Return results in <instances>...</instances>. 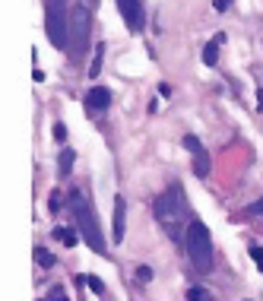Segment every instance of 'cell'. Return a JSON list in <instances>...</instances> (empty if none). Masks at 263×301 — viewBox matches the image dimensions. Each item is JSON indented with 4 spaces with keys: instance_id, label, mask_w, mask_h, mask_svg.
I'll return each mask as SVG.
<instances>
[{
    "instance_id": "obj_1",
    "label": "cell",
    "mask_w": 263,
    "mask_h": 301,
    "mask_svg": "<svg viewBox=\"0 0 263 301\" xmlns=\"http://www.w3.org/2000/svg\"><path fill=\"white\" fill-rule=\"evenodd\" d=\"M70 209H73L76 232L82 235V241H86L95 254H105V232H102V225L92 212V203L82 197V190H70Z\"/></svg>"
},
{
    "instance_id": "obj_2",
    "label": "cell",
    "mask_w": 263,
    "mask_h": 301,
    "mask_svg": "<svg viewBox=\"0 0 263 301\" xmlns=\"http://www.w3.org/2000/svg\"><path fill=\"white\" fill-rule=\"evenodd\" d=\"M184 209H187V197L181 194V187H168L159 200H155V216H159L162 228H165L171 238H181Z\"/></svg>"
},
{
    "instance_id": "obj_3",
    "label": "cell",
    "mask_w": 263,
    "mask_h": 301,
    "mask_svg": "<svg viewBox=\"0 0 263 301\" xmlns=\"http://www.w3.org/2000/svg\"><path fill=\"white\" fill-rule=\"evenodd\" d=\"M45 32H48V41L54 48L67 51L70 48V10H67V0H48L45 4Z\"/></svg>"
},
{
    "instance_id": "obj_4",
    "label": "cell",
    "mask_w": 263,
    "mask_h": 301,
    "mask_svg": "<svg viewBox=\"0 0 263 301\" xmlns=\"http://www.w3.org/2000/svg\"><path fill=\"white\" fill-rule=\"evenodd\" d=\"M184 247L187 257L197 270H209L212 267V241H209V228L203 225L200 219H194L184 232Z\"/></svg>"
},
{
    "instance_id": "obj_5",
    "label": "cell",
    "mask_w": 263,
    "mask_h": 301,
    "mask_svg": "<svg viewBox=\"0 0 263 301\" xmlns=\"http://www.w3.org/2000/svg\"><path fill=\"white\" fill-rule=\"evenodd\" d=\"M86 45H89V10L86 7H73L70 10V57L79 60L86 54Z\"/></svg>"
},
{
    "instance_id": "obj_6",
    "label": "cell",
    "mask_w": 263,
    "mask_h": 301,
    "mask_svg": "<svg viewBox=\"0 0 263 301\" xmlns=\"http://www.w3.org/2000/svg\"><path fill=\"white\" fill-rule=\"evenodd\" d=\"M117 10H121V16H124L130 32L146 29V7H143V0H117Z\"/></svg>"
},
{
    "instance_id": "obj_7",
    "label": "cell",
    "mask_w": 263,
    "mask_h": 301,
    "mask_svg": "<svg viewBox=\"0 0 263 301\" xmlns=\"http://www.w3.org/2000/svg\"><path fill=\"white\" fill-rule=\"evenodd\" d=\"M127 235V200L124 197H114V216H111V241L121 244Z\"/></svg>"
},
{
    "instance_id": "obj_8",
    "label": "cell",
    "mask_w": 263,
    "mask_h": 301,
    "mask_svg": "<svg viewBox=\"0 0 263 301\" xmlns=\"http://www.w3.org/2000/svg\"><path fill=\"white\" fill-rule=\"evenodd\" d=\"M111 105V89L108 86H92L86 92V108L89 111H105Z\"/></svg>"
},
{
    "instance_id": "obj_9",
    "label": "cell",
    "mask_w": 263,
    "mask_h": 301,
    "mask_svg": "<svg viewBox=\"0 0 263 301\" xmlns=\"http://www.w3.org/2000/svg\"><path fill=\"white\" fill-rule=\"evenodd\" d=\"M222 41H225V35H216V38L203 48V64H209V67L216 64V60H219V45H222Z\"/></svg>"
},
{
    "instance_id": "obj_10",
    "label": "cell",
    "mask_w": 263,
    "mask_h": 301,
    "mask_svg": "<svg viewBox=\"0 0 263 301\" xmlns=\"http://www.w3.org/2000/svg\"><path fill=\"white\" fill-rule=\"evenodd\" d=\"M73 162H76V152L73 149H61V165H57L61 178H67L70 171H73Z\"/></svg>"
},
{
    "instance_id": "obj_11",
    "label": "cell",
    "mask_w": 263,
    "mask_h": 301,
    "mask_svg": "<svg viewBox=\"0 0 263 301\" xmlns=\"http://www.w3.org/2000/svg\"><path fill=\"white\" fill-rule=\"evenodd\" d=\"M194 171H197V178H209V152L206 149L194 155Z\"/></svg>"
},
{
    "instance_id": "obj_12",
    "label": "cell",
    "mask_w": 263,
    "mask_h": 301,
    "mask_svg": "<svg viewBox=\"0 0 263 301\" xmlns=\"http://www.w3.org/2000/svg\"><path fill=\"white\" fill-rule=\"evenodd\" d=\"M105 51H108L105 45H95V48H92V64H89V76H99V70H102V60H105Z\"/></svg>"
},
{
    "instance_id": "obj_13",
    "label": "cell",
    "mask_w": 263,
    "mask_h": 301,
    "mask_svg": "<svg viewBox=\"0 0 263 301\" xmlns=\"http://www.w3.org/2000/svg\"><path fill=\"white\" fill-rule=\"evenodd\" d=\"M35 263H38L41 270H51L54 263H57V257H54V254H51L48 247H35Z\"/></svg>"
},
{
    "instance_id": "obj_14",
    "label": "cell",
    "mask_w": 263,
    "mask_h": 301,
    "mask_svg": "<svg viewBox=\"0 0 263 301\" xmlns=\"http://www.w3.org/2000/svg\"><path fill=\"white\" fill-rule=\"evenodd\" d=\"M57 241H64V244L67 247H73L76 244V241H79V232H73V228H54V232H51Z\"/></svg>"
},
{
    "instance_id": "obj_15",
    "label": "cell",
    "mask_w": 263,
    "mask_h": 301,
    "mask_svg": "<svg viewBox=\"0 0 263 301\" xmlns=\"http://www.w3.org/2000/svg\"><path fill=\"white\" fill-rule=\"evenodd\" d=\"M187 301H212V292L203 285H190L187 288Z\"/></svg>"
},
{
    "instance_id": "obj_16",
    "label": "cell",
    "mask_w": 263,
    "mask_h": 301,
    "mask_svg": "<svg viewBox=\"0 0 263 301\" xmlns=\"http://www.w3.org/2000/svg\"><path fill=\"white\" fill-rule=\"evenodd\" d=\"M184 146H187L190 152H194V155H197V152H203V143H200L194 134H187V137H184Z\"/></svg>"
},
{
    "instance_id": "obj_17",
    "label": "cell",
    "mask_w": 263,
    "mask_h": 301,
    "mask_svg": "<svg viewBox=\"0 0 263 301\" xmlns=\"http://www.w3.org/2000/svg\"><path fill=\"white\" fill-rule=\"evenodd\" d=\"M86 285H89V288H92V292H99V295H102V292H105V282H102V279H99V276H86Z\"/></svg>"
},
{
    "instance_id": "obj_18",
    "label": "cell",
    "mask_w": 263,
    "mask_h": 301,
    "mask_svg": "<svg viewBox=\"0 0 263 301\" xmlns=\"http://www.w3.org/2000/svg\"><path fill=\"white\" fill-rule=\"evenodd\" d=\"M61 206H64V197H61V194L54 190V194H51V200H48V209H51V212H57Z\"/></svg>"
},
{
    "instance_id": "obj_19",
    "label": "cell",
    "mask_w": 263,
    "mask_h": 301,
    "mask_svg": "<svg viewBox=\"0 0 263 301\" xmlns=\"http://www.w3.org/2000/svg\"><path fill=\"white\" fill-rule=\"evenodd\" d=\"M250 260H254V263H257V267L263 270V247H257V244H254V247H250Z\"/></svg>"
},
{
    "instance_id": "obj_20",
    "label": "cell",
    "mask_w": 263,
    "mask_h": 301,
    "mask_svg": "<svg viewBox=\"0 0 263 301\" xmlns=\"http://www.w3.org/2000/svg\"><path fill=\"white\" fill-rule=\"evenodd\" d=\"M54 140H57V143H64V140H67V127L61 124V120L54 124Z\"/></svg>"
},
{
    "instance_id": "obj_21",
    "label": "cell",
    "mask_w": 263,
    "mask_h": 301,
    "mask_svg": "<svg viewBox=\"0 0 263 301\" xmlns=\"http://www.w3.org/2000/svg\"><path fill=\"white\" fill-rule=\"evenodd\" d=\"M137 279H140V282H152V270H149V267H140V270H137Z\"/></svg>"
},
{
    "instance_id": "obj_22",
    "label": "cell",
    "mask_w": 263,
    "mask_h": 301,
    "mask_svg": "<svg viewBox=\"0 0 263 301\" xmlns=\"http://www.w3.org/2000/svg\"><path fill=\"white\" fill-rule=\"evenodd\" d=\"M41 301H67V295L61 292V288H54V292H51V298H41Z\"/></svg>"
},
{
    "instance_id": "obj_23",
    "label": "cell",
    "mask_w": 263,
    "mask_h": 301,
    "mask_svg": "<svg viewBox=\"0 0 263 301\" xmlns=\"http://www.w3.org/2000/svg\"><path fill=\"white\" fill-rule=\"evenodd\" d=\"M232 7V0H216V10H219V13H222V10H229Z\"/></svg>"
},
{
    "instance_id": "obj_24",
    "label": "cell",
    "mask_w": 263,
    "mask_h": 301,
    "mask_svg": "<svg viewBox=\"0 0 263 301\" xmlns=\"http://www.w3.org/2000/svg\"><path fill=\"white\" fill-rule=\"evenodd\" d=\"M250 212H257V216H263V200H257L254 206H250Z\"/></svg>"
},
{
    "instance_id": "obj_25",
    "label": "cell",
    "mask_w": 263,
    "mask_h": 301,
    "mask_svg": "<svg viewBox=\"0 0 263 301\" xmlns=\"http://www.w3.org/2000/svg\"><path fill=\"white\" fill-rule=\"evenodd\" d=\"M257 108L263 111V89H260V95H257Z\"/></svg>"
}]
</instances>
